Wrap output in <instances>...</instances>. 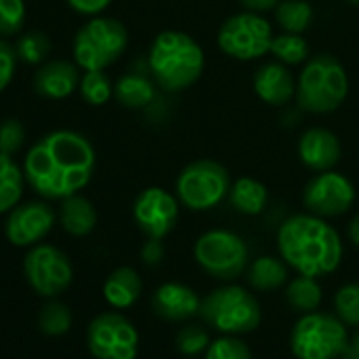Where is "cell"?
Segmentation results:
<instances>
[{"label": "cell", "mask_w": 359, "mask_h": 359, "mask_svg": "<svg viewBox=\"0 0 359 359\" xmlns=\"http://www.w3.org/2000/svg\"><path fill=\"white\" fill-rule=\"evenodd\" d=\"M243 3V7L245 9H250V11H254V13H260V11H271V9H275L281 0H241Z\"/></svg>", "instance_id": "cell-40"}, {"label": "cell", "mask_w": 359, "mask_h": 359, "mask_svg": "<svg viewBox=\"0 0 359 359\" xmlns=\"http://www.w3.org/2000/svg\"><path fill=\"white\" fill-rule=\"evenodd\" d=\"M26 187V173L20 165L9 156L0 152V214L11 212L20 205Z\"/></svg>", "instance_id": "cell-22"}, {"label": "cell", "mask_w": 359, "mask_h": 359, "mask_svg": "<svg viewBox=\"0 0 359 359\" xmlns=\"http://www.w3.org/2000/svg\"><path fill=\"white\" fill-rule=\"evenodd\" d=\"M340 142L338 137L323 129V127H313L302 133L298 142V154L300 161L315 171H330L336 167L340 161Z\"/></svg>", "instance_id": "cell-17"}, {"label": "cell", "mask_w": 359, "mask_h": 359, "mask_svg": "<svg viewBox=\"0 0 359 359\" xmlns=\"http://www.w3.org/2000/svg\"><path fill=\"white\" fill-rule=\"evenodd\" d=\"M15 53L18 60H22L24 64H43L45 57L51 53V41L45 32L39 30H30L20 34L18 43H15Z\"/></svg>", "instance_id": "cell-28"}, {"label": "cell", "mask_w": 359, "mask_h": 359, "mask_svg": "<svg viewBox=\"0 0 359 359\" xmlns=\"http://www.w3.org/2000/svg\"><path fill=\"white\" fill-rule=\"evenodd\" d=\"M175 346L182 355H199L203 351H208L210 346V334L205 332V327L201 325H187L177 332L175 336Z\"/></svg>", "instance_id": "cell-35"}, {"label": "cell", "mask_w": 359, "mask_h": 359, "mask_svg": "<svg viewBox=\"0 0 359 359\" xmlns=\"http://www.w3.org/2000/svg\"><path fill=\"white\" fill-rule=\"evenodd\" d=\"M112 0H68V5L81 15H100Z\"/></svg>", "instance_id": "cell-38"}, {"label": "cell", "mask_w": 359, "mask_h": 359, "mask_svg": "<svg viewBox=\"0 0 359 359\" xmlns=\"http://www.w3.org/2000/svg\"><path fill=\"white\" fill-rule=\"evenodd\" d=\"M273 39L271 24L250 11L233 15L222 24L218 32V47L233 60L250 62L266 55L271 51Z\"/></svg>", "instance_id": "cell-10"}, {"label": "cell", "mask_w": 359, "mask_h": 359, "mask_svg": "<svg viewBox=\"0 0 359 359\" xmlns=\"http://www.w3.org/2000/svg\"><path fill=\"white\" fill-rule=\"evenodd\" d=\"M79 89L83 100L91 106H102L114 95V87L104 70H85Z\"/></svg>", "instance_id": "cell-29"}, {"label": "cell", "mask_w": 359, "mask_h": 359, "mask_svg": "<svg viewBox=\"0 0 359 359\" xmlns=\"http://www.w3.org/2000/svg\"><path fill=\"white\" fill-rule=\"evenodd\" d=\"M152 309L165 321H187L201 311V298L184 283H163L152 294Z\"/></svg>", "instance_id": "cell-16"}, {"label": "cell", "mask_w": 359, "mask_h": 359, "mask_svg": "<svg viewBox=\"0 0 359 359\" xmlns=\"http://www.w3.org/2000/svg\"><path fill=\"white\" fill-rule=\"evenodd\" d=\"M199 315L222 334H248L260 325L262 313L258 300L239 285H222L201 300Z\"/></svg>", "instance_id": "cell-5"}, {"label": "cell", "mask_w": 359, "mask_h": 359, "mask_svg": "<svg viewBox=\"0 0 359 359\" xmlns=\"http://www.w3.org/2000/svg\"><path fill=\"white\" fill-rule=\"evenodd\" d=\"M334 309L344 325L359 327V283L342 285L334 296Z\"/></svg>", "instance_id": "cell-32"}, {"label": "cell", "mask_w": 359, "mask_h": 359, "mask_svg": "<svg viewBox=\"0 0 359 359\" xmlns=\"http://www.w3.org/2000/svg\"><path fill=\"white\" fill-rule=\"evenodd\" d=\"M287 304L298 313H313L321 304V285L315 281V277L300 275L290 281L285 290Z\"/></svg>", "instance_id": "cell-26"}, {"label": "cell", "mask_w": 359, "mask_h": 359, "mask_svg": "<svg viewBox=\"0 0 359 359\" xmlns=\"http://www.w3.org/2000/svg\"><path fill=\"white\" fill-rule=\"evenodd\" d=\"M275 18L285 32L302 34L313 22V9L306 0H281L275 7Z\"/></svg>", "instance_id": "cell-27"}, {"label": "cell", "mask_w": 359, "mask_h": 359, "mask_svg": "<svg viewBox=\"0 0 359 359\" xmlns=\"http://www.w3.org/2000/svg\"><path fill=\"white\" fill-rule=\"evenodd\" d=\"M114 97L125 108H146L154 100V85L144 74L129 72L116 81Z\"/></svg>", "instance_id": "cell-24"}, {"label": "cell", "mask_w": 359, "mask_h": 359, "mask_svg": "<svg viewBox=\"0 0 359 359\" xmlns=\"http://www.w3.org/2000/svg\"><path fill=\"white\" fill-rule=\"evenodd\" d=\"M348 239L359 248V214L348 222Z\"/></svg>", "instance_id": "cell-42"}, {"label": "cell", "mask_w": 359, "mask_h": 359, "mask_svg": "<svg viewBox=\"0 0 359 359\" xmlns=\"http://www.w3.org/2000/svg\"><path fill=\"white\" fill-rule=\"evenodd\" d=\"M24 273L28 283L47 298L60 296L68 285L72 283V264L70 258L55 245H34L26 260H24Z\"/></svg>", "instance_id": "cell-12"}, {"label": "cell", "mask_w": 359, "mask_h": 359, "mask_svg": "<svg viewBox=\"0 0 359 359\" xmlns=\"http://www.w3.org/2000/svg\"><path fill=\"white\" fill-rule=\"evenodd\" d=\"M231 203L237 212L256 216L264 210L269 201V193L262 182L254 177H239L237 182L231 187Z\"/></svg>", "instance_id": "cell-23"}, {"label": "cell", "mask_w": 359, "mask_h": 359, "mask_svg": "<svg viewBox=\"0 0 359 359\" xmlns=\"http://www.w3.org/2000/svg\"><path fill=\"white\" fill-rule=\"evenodd\" d=\"M248 281L252 287L260 292H271L281 287L287 281V266L285 260L281 262L279 258L273 256H260L250 264L248 271Z\"/></svg>", "instance_id": "cell-25"}, {"label": "cell", "mask_w": 359, "mask_h": 359, "mask_svg": "<svg viewBox=\"0 0 359 359\" xmlns=\"http://www.w3.org/2000/svg\"><path fill=\"white\" fill-rule=\"evenodd\" d=\"M254 91L262 102L283 106L296 93V83L283 64H266L254 74Z\"/></svg>", "instance_id": "cell-19"}, {"label": "cell", "mask_w": 359, "mask_h": 359, "mask_svg": "<svg viewBox=\"0 0 359 359\" xmlns=\"http://www.w3.org/2000/svg\"><path fill=\"white\" fill-rule=\"evenodd\" d=\"M348 93V79L342 64L330 53H319L306 62L296 85L298 104L315 114L336 110Z\"/></svg>", "instance_id": "cell-4"}, {"label": "cell", "mask_w": 359, "mask_h": 359, "mask_svg": "<svg viewBox=\"0 0 359 359\" xmlns=\"http://www.w3.org/2000/svg\"><path fill=\"white\" fill-rule=\"evenodd\" d=\"M55 214L45 201H28L15 205L5 222L7 239L18 248H30L41 243L53 229Z\"/></svg>", "instance_id": "cell-14"}, {"label": "cell", "mask_w": 359, "mask_h": 359, "mask_svg": "<svg viewBox=\"0 0 359 359\" xmlns=\"http://www.w3.org/2000/svg\"><path fill=\"white\" fill-rule=\"evenodd\" d=\"M205 359H252L250 346L233 334H226L214 342H210L205 351Z\"/></svg>", "instance_id": "cell-34"}, {"label": "cell", "mask_w": 359, "mask_h": 359, "mask_svg": "<svg viewBox=\"0 0 359 359\" xmlns=\"http://www.w3.org/2000/svg\"><path fill=\"white\" fill-rule=\"evenodd\" d=\"M60 220H62L64 231L70 233L72 237H85L95 229L97 214H95V208L91 205V201L76 193L72 197L62 199Z\"/></svg>", "instance_id": "cell-20"}, {"label": "cell", "mask_w": 359, "mask_h": 359, "mask_svg": "<svg viewBox=\"0 0 359 359\" xmlns=\"http://www.w3.org/2000/svg\"><path fill=\"white\" fill-rule=\"evenodd\" d=\"M133 218L148 239H163L177 220V201L171 193L158 187L142 191L133 203Z\"/></svg>", "instance_id": "cell-15"}, {"label": "cell", "mask_w": 359, "mask_h": 359, "mask_svg": "<svg viewBox=\"0 0 359 359\" xmlns=\"http://www.w3.org/2000/svg\"><path fill=\"white\" fill-rule=\"evenodd\" d=\"M248 245L231 231H210L195 243V260L216 279H237L248 266Z\"/></svg>", "instance_id": "cell-9"}, {"label": "cell", "mask_w": 359, "mask_h": 359, "mask_svg": "<svg viewBox=\"0 0 359 359\" xmlns=\"http://www.w3.org/2000/svg\"><path fill=\"white\" fill-rule=\"evenodd\" d=\"M279 254L294 271L306 277H323L338 269L342 243L338 233L319 216L298 214L287 218L277 233Z\"/></svg>", "instance_id": "cell-2"}, {"label": "cell", "mask_w": 359, "mask_h": 359, "mask_svg": "<svg viewBox=\"0 0 359 359\" xmlns=\"http://www.w3.org/2000/svg\"><path fill=\"white\" fill-rule=\"evenodd\" d=\"M26 24L24 0H0V36H18Z\"/></svg>", "instance_id": "cell-33"}, {"label": "cell", "mask_w": 359, "mask_h": 359, "mask_svg": "<svg viewBox=\"0 0 359 359\" xmlns=\"http://www.w3.org/2000/svg\"><path fill=\"white\" fill-rule=\"evenodd\" d=\"M348 3H351V5H359V0H348Z\"/></svg>", "instance_id": "cell-43"}, {"label": "cell", "mask_w": 359, "mask_h": 359, "mask_svg": "<svg viewBox=\"0 0 359 359\" xmlns=\"http://www.w3.org/2000/svg\"><path fill=\"white\" fill-rule=\"evenodd\" d=\"M304 205L319 218H334L351 210L355 189L348 180L336 171H321L304 187Z\"/></svg>", "instance_id": "cell-13"}, {"label": "cell", "mask_w": 359, "mask_h": 359, "mask_svg": "<svg viewBox=\"0 0 359 359\" xmlns=\"http://www.w3.org/2000/svg\"><path fill=\"white\" fill-rule=\"evenodd\" d=\"M148 66L161 89L177 93L199 81L205 66V55L193 36L177 30H165L150 47Z\"/></svg>", "instance_id": "cell-3"}, {"label": "cell", "mask_w": 359, "mask_h": 359, "mask_svg": "<svg viewBox=\"0 0 359 359\" xmlns=\"http://www.w3.org/2000/svg\"><path fill=\"white\" fill-rule=\"evenodd\" d=\"M177 197L189 210L203 212L216 208L231 191L229 171L210 158L195 161L177 175Z\"/></svg>", "instance_id": "cell-8"}, {"label": "cell", "mask_w": 359, "mask_h": 359, "mask_svg": "<svg viewBox=\"0 0 359 359\" xmlns=\"http://www.w3.org/2000/svg\"><path fill=\"white\" fill-rule=\"evenodd\" d=\"M26 142V129L20 121L7 118L0 123V152L13 156L15 152L22 150Z\"/></svg>", "instance_id": "cell-36"}, {"label": "cell", "mask_w": 359, "mask_h": 359, "mask_svg": "<svg viewBox=\"0 0 359 359\" xmlns=\"http://www.w3.org/2000/svg\"><path fill=\"white\" fill-rule=\"evenodd\" d=\"M81 85L79 68L66 60H53L43 64L34 76V89L47 100H64Z\"/></svg>", "instance_id": "cell-18"}, {"label": "cell", "mask_w": 359, "mask_h": 359, "mask_svg": "<svg viewBox=\"0 0 359 359\" xmlns=\"http://www.w3.org/2000/svg\"><path fill=\"white\" fill-rule=\"evenodd\" d=\"M39 325L47 336H62L72 325V313L70 309L60 300H49L39 315Z\"/></svg>", "instance_id": "cell-31"}, {"label": "cell", "mask_w": 359, "mask_h": 359, "mask_svg": "<svg viewBox=\"0 0 359 359\" xmlns=\"http://www.w3.org/2000/svg\"><path fill=\"white\" fill-rule=\"evenodd\" d=\"M127 43L129 36L121 22L95 15L74 36V62L83 70H104L125 53Z\"/></svg>", "instance_id": "cell-7"}, {"label": "cell", "mask_w": 359, "mask_h": 359, "mask_svg": "<svg viewBox=\"0 0 359 359\" xmlns=\"http://www.w3.org/2000/svg\"><path fill=\"white\" fill-rule=\"evenodd\" d=\"M15 66H18L15 47H11L5 41H0V93H3L9 87V83L13 81Z\"/></svg>", "instance_id": "cell-37"}, {"label": "cell", "mask_w": 359, "mask_h": 359, "mask_svg": "<svg viewBox=\"0 0 359 359\" xmlns=\"http://www.w3.org/2000/svg\"><path fill=\"white\" fill-rule=\"evenodd\" d=\"M87 344L95 359H135L137 330L121 313L97 315L87 330Z\"/></svg>", "instance_id": "cell-11"}, {"label": "cell", "mask_w": 359, "mask_h": 359, "mask_svg": "<svg viewBox=\"0 0 359 359\" xmlns=\"http://www.w3.org/2000/svg\"><path fill=\"white\" fill-rule=\"evenodd\" d=\"M346 344V325L332 313H304L290 334V346L296 359H338Z\"/></svg>", "instance_id": "cell-6"}, {"label": "cell", "mask_w": 359, "mask_h": 359, "mask_svg": "<svg viewBox=\"0 0 359 359\" xmlns=\"http://www.w3.org/2000/svg\"><path fill=\"white\" fill-rule=\"evenodd\" d=\"M95 150L91 142L70 129L41 137L26 154L24 173L30 189L45 199H66L91 182Z\"/></svg>", "instance_id": "cell-1"}, {"label": "cell", "mask_w": 359, "mask_h": 359, "mask_svg": "<svg viewBox=\"0 0 359 359\" xmlns=\"http://www.w3.org/2000/svg\"><path fill=\"white\" fill-rule=\"evenodd\" d=\"M338 359H359V332L348 338V344Z\"/></svg>", "instance_id": "cell-41"}, {"label": "cell", "mask_w": 359, "mask_h": 359, "mask_svg": "<svg viewBox=\"0 0 359 359\" xmlns=\"http://www.w3.org/2000/svg\"><path fill=\"white\" fill-rule=\"evenodd\" d=\"M163 256H165V250H163L161 239H148V241H146V245L142 248V260H144L148 266H156V264H161Z\"/></svg>", "instance_id": "cell-39"}, {"label": "cell", "mask_w": 359, "mask_h": 359, "mask_svg": "<svg viewBox=\"0 0 359 359\" xmlns=\"http://www.w3.org/2000/svg\"><path fill=\"white\" fill-rule=\"evenodd\" d=\"M271 53H275V57L279 62L296 66V64H302L309 57V43L300 34L285 32V34L273 39Z\"/></svg>", "instance_id": "cell-30"}, {"label": "cell", "mask_w": 359, "mask_h": 359, "mask_svg": "<svg viewBox=\"0 0 359 359\" xmlns=\"http://www.w3.org/2000/svg\"><path fill=\"white\" fill-rule=\"evenodd\" d=\"M142 294V279L131 266H121L110 273L104 283L106 300L116 309H129Z\"/></svg>", "instance_id": "cell-21"}]
</instances>
